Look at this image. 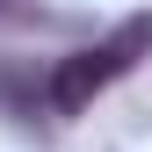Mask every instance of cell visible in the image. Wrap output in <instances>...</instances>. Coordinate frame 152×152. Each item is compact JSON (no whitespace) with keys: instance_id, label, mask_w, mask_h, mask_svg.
I'll list each match as a JSON object with an SVG mask.
<instances>
[{"instance_id":"6da1fadb","label":"cell","mask_w":152,"mask_h":152,"mask_svg":"<svg viewBox=\"0 0 152 152\" xmlns=\"http://www.w3.org/2000/svg\"><path fill=\"white\" fill-rule=\"evenodd\" d=\"M145 58H152V15H123V22L109 29L102 44L65 51V58L44 72V102L58 109V116H80V109H87L102 87H116L123 72H138Z\"/></svg>"},{"instance_id":"7a4b0ae2","label":"cell","mask_w":152,"mask_h":152,"mask_svg":"<svg viewBox=\"0 0 152 152\" xmlns=\"http://www.w3.org/2000/svg\"><path fill=\"white\" fill-rule=\"evenodd\" d=\"M36 109H51V102H44V72H36V65H15V58H0V116L36 123Z\"/></svg>"},{"instance_id":"3957f363","label":"cell","mask_w":152,"mask_h":152,"mask_svg":"<svg viewBox=\"0 0 152 152\" xmlns=\"http://www.w3.org/2000/svg\"><path fill=\"white\" fill-rule=\"evenodd\" d=\"M7 7H15V0H0V15H7Z\"/></svg>"}]
</instances>
